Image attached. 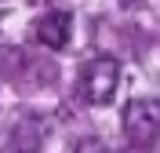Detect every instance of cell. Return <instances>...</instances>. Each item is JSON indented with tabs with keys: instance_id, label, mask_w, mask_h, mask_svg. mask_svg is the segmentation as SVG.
<instances>
[{
	"instance_id": "3",
	"label": "cell",
	"mask_w": 160,
	"mask_h": 153,
	"mask_svg": "<svg viewBox=\"0 0 160 153\" xmlns=\"http://www.w3.org/2000/svg\"><path fill=\"white\" fill-rule=\"evenodd\" d=\"M69 33H73V18L66 11H51L37 22V40L44 48H66L69 44Z\"/></svg>"
},
{
	"instance_id": "2",
	"label": "cell",
	"mask_w": 160,
	"mask_h": 153,
	"mask_svg": "<svg viewBox=\"0 0 160 153\" xmlns=\"http://www.w3.org/2000/svg\"><path fill=\"white\" fill-rule=\"evenodd\" d=\"M124 135L142 150L157 146V102L131 99L124 106Z\"/></svg>"
},
{
	"instance_id": "5",
	"label": "cell",
	"mask_w": 160,
	"mask_h": 153,
	"mask_svg": "<svg viewBox=\"0 0 160 153\" xmlns=\"http://www.w3.org/2000/svg\"><path fill=\"white\" fill-rule=\"evenodd\" d=\"M128 4H135V0H128Z\"/></svg>"
},
{
	"instance_id": "1",
	"label": "cell",
	"mask_w": 160,
	"mask_h": 153,
	"mask_svg": "<svg viewBox=\"0 0 160 153\" xmlns=\"http://www.w3.org/2000/svg\"><path fill=\"white\" fill-rule=\"evenodd\" d=\"M117 80H120V62L109 59V55H98L91 59L80 73V88H84V99L91 106H106L117 91Z\"/></svg>"
},
{
	"instance_id": "4",
	"label": "cell",
	"mask_w": 160,
	"mask_h": 153,
	"mask_svg": "<svg viewBox=\"0 0 160 153\" xmlns=\"http://www.w3.org/2000/svg\"><path fill=\"white\" fill-rule=\"evenodd\" d=\"M73 153H109V150H106V146H102L98 139H80Z\"/></svg>"
}]
</instances>
